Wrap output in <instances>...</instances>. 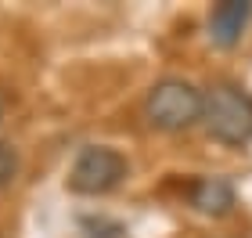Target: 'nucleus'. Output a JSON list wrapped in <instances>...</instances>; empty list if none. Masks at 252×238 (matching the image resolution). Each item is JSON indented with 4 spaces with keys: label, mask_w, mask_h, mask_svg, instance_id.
<instances>
[{
    "label": "nucleus",
    "mask_w": 252,
    "mask_h": 238,
    "mask_svg": "<svg viewBox=\"0 0 252 238\" xmlns=\"http://www.w3.org/2000/svg\"><path fill=\"white\" fill-rule=\"evenodd\" d=\"M202 123L209 130V137L238 148L252 137V98L234 83H213L205 90Z\"/></svg>",
    "instance_id": "1"
},
{
    "label": "nucleus",
    "mask_w": 252,
    "mask_h": 238,
    "mask_svg": "<svg viewBox=\"0 0 252 238\" xmlns=\"http://www.w3.org/2000/svg\"><path fill=\"white\" fill-rule=\"evenodd\" d=\"M205 94L198 87H191L188 79H162L148 90L144 116L158 130H188L202 119Z\"/></svg>",
    "instance_id": "2"
},
{
    "label": "nucleus",
    "mask_w": 252,
    "mask_h": 238,
    "mask_svg": "<svg viewBox=\"0 0 252 238\" xmlns=\"http://www.w3.org/2000/svg\"><path fill=\"white\" fill-rule=\"evenodd\" d=\"M126 173H130V163H126L123 152L108 148V144H94V148H83L76 155L68 188L76 195H105V191L123 184Z\"/></svg>",
    "instance_id": "3"
},
{
    "label": "nucleus",
    "mask_w": 252,
    "mask_h": 238,
    "mask_svg": "<svg viewBox=\"0 0 252 238\" xmlns=\"http://www.w3.org/2000/svg\"><path fill=\"white\" fill-rule=\"evenodd\" d=\"M249 22H252L249 0H223V4H216L209 11V36H213L216 47H234Z\"/></svg>",
    "instance_id": "4"
},
{
    "label": "nucleus",
    "mask_w": 252,
    "mask_h": 238,
    "mask_svg": "<svg viewBox=\"0 0 252 238\" xmlns=\"http://www.w3.org/2000/svg\"><path fill=\"white\" fill-rule=\"evenodd\" d=\"M234 202H238L234 184H231V180H223V177H205V180H198V184L191 188V206L198 213H209V217H223V213H231Z\"/></svg>",
    "instance_id": "5"
},
{
    "label": "nucleus",
    "mask_w": 252,
    "mask_h": 238,
    "mask_svg": "<svg viewBox=\"0 0 252 238\" xmlns=\"http://www.w3.org/2000/svg\"><path fill=\"white\" fill-rule=\"evenodd\" d=\"M15 177H18V152L11 148L7 141H0V191H4Z\"/></svg>",
    "instance_id": "6"
},
{
    "label": "nucleus",
    "mask_w": 252,
    "mask_h": 238,
    "mask_svg": "<svg viewBox=\"0 0 252 238\" xmlns=\"http://www.w3.org/2000/svg\"><path fill=\"white\" fill-rule=\"evenodd\" d=\"M0 116H4V98H0Z\"/></svg>",
    "instance_id": "7"
}]
</instances>
